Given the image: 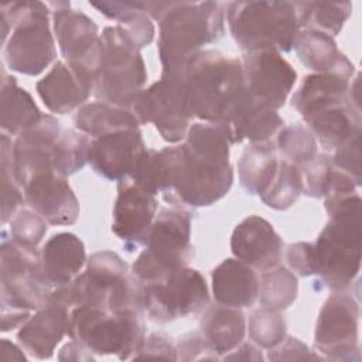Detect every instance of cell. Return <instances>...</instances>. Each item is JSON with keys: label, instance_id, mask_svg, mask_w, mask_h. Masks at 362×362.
<instances>
[{"label": "cell", "instance_id": "cell-32", "mask_svg": "<svg viewBox=\"0 0 362 362\" xmlns=\"http://www.w3.org/2000/svg\"><path fill=\"white\" fill-rule=\"evenodd\" d=\"M260 303L272 310L287 308L297 296V279L284 267L270 269L259 284Z\"/></svg>", "mask_w": 362, "mask_h": 362}, {"label": "cell", "instance_id": "cell-34", "mask_svg": "<svg viewBox=\"0 0 362 362\" xmlns=\"http://www.w3.org/2000/svg\"><path fill=\"white\" fill-rule=\"evenodd\" d=\"M303 189V180L294 164L288 161L280 163L274 178L266 192L262 195V199L266 205L284 209L294 204Z\"/></svg>", "mask_w": 362, "mask_h": 362}, {"label": "cell", "instance_id": "cell-43", "mask_svg": "<svg viewBox=\"0 0 362 362\" xmlns=\"http://www.w3.org/2000/svg\"><path fill=\"white\" fill-rule=\"evenodd\" d=\"M8 177H11V174H8L7 170L1 168V221L3 222L11 218V214L23 201L20 191L10 181Z\"/></svg>", "mask_w": 362, "mask_h": 362}, {"label": "cell", "instance_id": "cell-12", "mask_svg": "<svg viewBox=\"0 0 362 362\" xmlns=\"http://www.w3.org/2000/svg\"><path fill=\"white\" fill-rule=\"evenodd\" d=\"M242 71L250 99L274 110L284 105L297 76L276 49L247 51Z\"/></svg>", "mask_w": 362, "mask_h": 362}, {"label": "cell", "instance_id": "cell-23", "mask_svg": "<svg viewBox=\"0 0 362 362\" xmlns=\"http://www.w3.org/2000/svg\"><path fill=\"white\" fill-rule=\"evenodd\" d=\"M294 48L298 58L310 69L321 74H334L348 79L352 75V64L337 49L334 40L318 30L300 31Z\"/></svg>", "mask_w": 362, "mask_h": 362}, {"label": "cell", "instance_id": "cell-47", "mask_svg": "<svg viewBox=\"0 0 362 362\" xmlns=\"http://www.w3.org/2000/svg\"><path fill=\"white\" fill-rule=\"evenodd\" d=\"M232 354L225 355V359H245V361H262V352L255 348L252 344H245L236 351H230Z\"/></svg>", "mask_w": 362, "mask_h": 362}, {"label": "cell", "instance_id": "cell-10", "mask_svg": "<svg viewBox=\"0 0 362 362\" xmlns=\"http://www.w3.org/2000/svg\"><path fill=\"white\" fill-rule=\"evenodd\" d=\"M206 304L208 288L204 277L197 270L185 266L156 281L141 283L140 305L156 321L165 322L194 314Z\"/></svg>", "mask_w": 362, "mask_h": 362}, {"label": "cell", "instance_id": "cell-31", "mask_svg": "<svg viewBox=\"0 0 362 362\" xmlns=\"http://www.w3.org/2000/svg\"><path fill=\"white\" fill-rule=\"evenodd\" d=\"M90 143L86 134L75 130H68L61 134L51 151L54 171L65 177L81 170L89 160Z\"/></svg>", "mask_w": 362, "mask_h": 362}, {"label": "cell", "instance_id": "cell-42", "mask_svg": "<svg viewBox=\"0 0 362 362\" xmlns=\"http://www.w3.org/2000/svg\"><path fill=\"white\" fill-rule=\"evenodd\" d=\"M287 262L293 270L301 276L314 274V255L313 243H296L288 246Z\"/></svg>", "mask_w": 362, "mask_h": 362}, {"label": "cell", "instance_id": "cell-35", "mask_svg": "<svg viewBox=\"0 0 362 362\" xmlns=\"http://www.w3.org/2000/svg\"><path fill=\"white\" fill-rule=\"evenodd\" d=\"M286 324L281 315L272 308L262 307L249 320V337L263 348H274L283 342Z\"/></svg>", "mask_w": 362, "mask_h": 362}, {"label": "cell", "instance_id": "cell-45", "mask_svg": "<svg viewBox=\"0 0 362 362\" xmlns=\"http://www.w3.org/2000/svg\"><path fill=\"white\" fill-rule=\"evenodd\" d=\"M92 351L86 348L83 344L74 341L66 344L61 352H59V359L61 361H92L93 356L90 354Z\"/></svg>", "mask_w": 362, "mask_h": 362}, {"label": "cell", "instance_id": "cell-48", "mask_svg": "<svg viewBox=\"0 0 362 362\" xmlns=\"http://www.w3.org/2000/svg\"><path fill=\"white\" fill-rule=\"evenodd\" d=\"M1 356L7 361L8 359H18V361L24 359V355L18 351V348L6 339H1Z\"/></svg>", "mask_w": 362, "mask_h": 362}, {"label": "cell", "instance_id": "cell-9", "mask_svg": "<svg viewBox=\"0 0 362 362\" xmlns=\"http://www.w3.org/2000/svg\"><path fill=\"white\" fill-rule=\"evenodd\" d=\"M191 219L178 209H163L151 225L146 249L133 264V274L141 283H151L185 266L191 256Z\"/></svg>", "mask_w": 362, "mask_h": 362}, {"label": "cell", "instance_id": "cell-3", "mask_svg": "<svg viewBox=\"0 0 362 362\" xmlns=\"http://www.w3.org/2000/svg\"><path fill=\"white\" fill-rule=\"evenodd\" d=\"M331 221L313 243L314 274L334 290L349 286L361 263V198L354 194L327 209Z\"/></svg>", "mask_w": 362, "mask_h": 362}, {"label": "cell", "instance_id": "cell-15", "mask_svg": "<svg viewBox=\"0 0 362 362\" xmlns=\"http://www.w3.org/2000/svg\"><path fill=\"white\" fill-rule=\"evenodd\" d=\"M54 27L61 52L68 64L89 71L95 78L100 58V38L93 21L82 13L57 10Z\"/></svg>", "mask_w": 362, "mask_h": 362}, {"label": "cell", "instance_id": "cell-44", "mask_svg": "<svg viewBox=\"0 0 362 362\" xmlns=\"http://www.w3.org/2000/svg\"><path fill=\"white\" fill-rule=\"evenodd\" d=\"M269 358L273 361H281V359L297 361V359H317L318 356L311 354V351H308V348L298 339L288 338L286 342L281 344L280 348L270 351Z\"/></svg>", "mask_w": 362, "mask_h": 362}, {"label": "cell", "instance_id": "cell-46", "mask_svg": "<svg viewBox=\"0 0 362 362\" xmlns=\"http://www.w3.org/2000/svg\"><path fill=\"white\" fill-rule=\"evenodd\" d=\"M28 311L25 310H11V311H3L1 315V329L8 331L14 327L20 325L21 322L28 320Z\"/></svg>", "mask_w": 362, "mask_h": 362}, {"label": "cell", "instance_id": "cell-41", "mask_svg": "<svg viewBox=\"0 0 362 362\" xmlns=\"http://www.w3.org/2000/svg\"><path fill=\"white\" fill-rule=\"evenodd\" d=\"M329 163L325 160V157H320L314 164H311L307 168L305 173V182H303V187L305 185V192L311 197H322L329 174Z\"/></svg>", "mask_w": 362, "mask_h": 362}, {"label": "cell", "instance_id": "cell-40", "mask_svg": "<svg viewBox=\"0 0 362 362\" xmlns=\"http://www.w3.org/2000/svg\"><path fill=\"white\" fill-rule=\"evenodd\" d=\"M133 358L134 359H151V358L177 359V349L163 335L151 334L148 338L143 341L140 349Z\"/></svg>", "mask_w": 362, "mask_h": 362}, {"label": "cell", "instance_id": "cell-29", "mask_svg": "<svg viewBox=\"0 0 362 362\" xmlns=\"http://www.w3.org/2000/svg\"><path fill=\"white\" fill-rule=\"evenodd\" d=\"M75 123L79 130L95 139L120 130L139 129L140 124L137 117L130 112L102 102L82 106L75 116Z\"/></svg>", "mask_w": 362, "mask_h": 362}, {"label": "cell", "instance_id": "cell-25", "mask_svg": "<svg viewBox=\"0 0 362 362\" xmlns=\"http://www.w3.org/2000/svg\"><path fill=\"white\" fill-rule=\"evenodd\" d=\"M325 150L338 148L361 133V116L351 102L329 107L307 119Z\"/></svg>", "mask_w": 362, "mask_h": 362}, {"label": "cell", "instance_id": "cell-19", "mask_svg": "<svg viewBox=\"0 0 362 362\" xmlns=\"http://www.w3.org/2000/svg\"><path fill=\"white\" fill-rule=\"evenodd\" d=\"M230 247L239 260L262 270L274 267L281 256L279 235L259 216H249L235 228Z\"/></svg>", "mask_w": 362, "mask_h": 362}, {"label": "cell", "instance_id": "cell-17", "mask_svg": "<svg viewBox=\"0 0 362 362\" xmlns=\"http://www.w3.org/2000/svg\"><path fill=\"white\" fill-rule=\"evenodd\" d=\"M24 191L28 205L49 223L71 225L78 219V199L65 178L55 171L34 177Z\"/></svg>", "mask_w": 362, "mask_h": 362}, {"label": "cell", "instance_id": "cell-5", "mask_svg": "<svg viewBox=\"0 0 362 362\" xmlns=\"http://www.w3.org/2000/svg\"><path fill=\"white\" fill-rule=\"evenodd\" d=\"M228 21L233 38L247 51H290L300 33L296 3H232Z\"/></svg>", "mask_w": 362, "mask_h": 362}, {"label": "cell", "instance_id": "cell-13", "mask_svg": "<svg viewBox=\"0 0 362 362\" xmlns=\"http://www.w3.org/2000/svg\"><path fill=\"white\" fill-rule=\"evenodd\" d=\"M358 305L349 296H331L322 310L315 328V348L329 359L348 361L358 352Z\"/></svg>", "mask_w": 362, "mask_h": 362}, {"label": "cell", "instance_id": "cell-26", "mask_svg": "<svg viewBox=\"0 0 362 362\" xmlns=\"http://www.w3.org/2000/svg\"><path fill=\"white\" fill-rule=\"evenodd\" d=\"M283 126V120L274 109L263 106L247 96L236 115L226 123L230 143L242 140L264 141Z\"/></svg>", "mask_w": 362, "mask_h": 362}, {"label": "cell", "instance_id": "cell-22", "mask_svg": "<svg viewBox=\"0 0 362 362\" xmlns=\"http://www.w3.org/2000/svg\"><path fill=\"white\" fill-rule=\"evenodd\" d=\"M212 290L221 305L250 307L259 294V281L247 263L226 259L212 273Z\"/></svg>", "mask_w": 362, "mask_h": 362}, {"label": "cell", "instance_id": "cell-37", "mask_svg": "<svg viewBox=\"0 0 362 362\" xmlns=\"http://www.w3.org/2000/svg\"><path fill=\"white\" fill-rule=\"evenodd\" d=\"M10 232L14 243L33 250L45 235L47 223L40 214L21 211L13 218Z\"/></svg>", "mask_w": 362, "mask_h": 362}, {"label": "cell", "instance_id": "cell-39", "mask_svg": "<svg viewBox=\"0 0 362 362\" xmlns=\"http://www.w3.org/2000/svg\"><path fill=\"white\" fill-rule=\"evenodd\" d=\"M177 352L178 358L185 361H197V359H215L216 352L211 348L208 341L202 334H189L178 342Z\"/></svg>", "mask_w": 362, "mask_h": 362}, {"label": "cell", "instance_id": "cell-7", "mask_svg": "<svg viewBox=\"0 0 362 362\" xmlns=\"http://www.w3.org/2000/svg\"><path fill=\"white\" fill-rule=\"evenodd\" d=\"M147 74L139 48L120 27H109L100 37V58L93 81L95 95L117 106L133 105Z\"/></svg>", "mask_w": 362, "mask_h": 362}, {"label": "cell", "instance_id": "cell-21", "mask_svg": "<svg viewBox=\"0 0 362 362\" xmlns=\"http://www.w3.org/2000/svg\"><path fill=\"white\" fill-rule=\"evenodd\" d=\"M69 328L68 307L47 300L38 313L20 329L18 341L24 349L38 359L49 358Z\"/></svg>", "mask_w": 362, "mask_h": 362}, {"label": "cell", "instance_id": "cell-11", "mask_svg": "<svg viewBox=\"0 0 362 362\" xmlns=\"http://www.w3.org/2000/svg\"><path fill=\"white\" fill-rule=\"evenodd\" d=\"M133 109L139 123H154L164 140L170 143L182 140L192 119L182 74H163L158 82L140 92Z\"/></svg>", "mask_w": 362, "mask_h": 362}, {"label": "cell", "instance_id": "cell-38", "mask_svg": "<svg viewBox=\"0 0 362 362\" xmlns=\"http://www.w3.org/2000/svg\"><path fill=\"white\" fill-rule=\"evenodd\" d=\"M334 164L346 173L358 185L361 184V133L338 147Z\"/></svg>", "mask_w": 362, "mask_h": 362}, {"label": "cell", "instance_id": "cell-18", "mask_svg": "<svg viewBox=\"0 0 362 362\" xmlns=\"http://www.w3.org/2000/svg\"><path fill=\"white\" fill-rule=\"evenodd\" d=\"M93 75L71 64L57 62L37 83V90L45 106L55 113H66L81 105L93 89Z\"/></svg>", "mask_w": 362, "mask_h": 362}, {"label": "cell", "instance_id": "cell-2", "mask_svg": "<svg viewBox=\"0 0 362 362\" xmlns=\"http://www.w3.org/2000/svg\"><path fill=\"white\" fill-rule=\"evenodd\" d=\"M182 79L192 117L208 123H229L249 96L240 62L214 49L192 55Z\"/></svg>", "mask_w": 362, "mask_h": 362}, {"label": "cell", "instance_id": "cell-28", "mask_svg": "<svg viewBox=\"0 0 362 362\" xmlns=\"http://www.w3.org/2000/svg\"><path fill=\"white\" fill-rule=\"evenodd\" d=\"M42 119L31 96L17 86L14 78L1 82V127L8 133H23Z\"/></svg>", "mask_w": 362, "mask_h": 362}, {"label": "cell", "instance_id": "cell-6", "mask_svg": "<svg viewBox=\"0 0 362 362\" xmlns=\"http://www.w3.org/2000/svg\"><path fill=\"white\" fill-rule=\"evenodd\" d=\"M68 334L95 354L133 358L144 341V324L139 311L110 313L79 305L69 313Z\"/></svg>", "mask_w": 362, "mask_h": 362}, {"label": "cell", "instance_id": "cell-24", "mask_svg": "<svg viewBox=\"0 0 362 362\" xmlns=\"http://www.w3.org/2000/svg\"><path fill=\"white\" fill-rule=\"evenodd\" d=\"M348 79L334 74H315L304 79L293 96V106L307 120L329 107L346 102Z\"/></svg>", "mask_w": 362, "mask_h": 362}, {"label": "cell", "instance_id": "cell-27", "mask_svg": "<svg viewBox=\"0 0 362 362\" xmlns=\"http://www.w3.org/2000/svg\"><path fill=\"white\" fill-rule=\"evenodd\" d=\"M201 331L216 354H228L243 339V314L233 307H212L201 320Z\"/></svg>", "mask_w": 362, "mask_h": 362}, {"label": "cell", "instance_id": "cell-14", "mask_svg": "<svg viewBox=\"0 0 362 362\" xmlns=\"http://www.w3.org/2000/svg\"><path fill=\"white\" fill-rule=\"evenodd\" d=\"M156 211L157 202L154 195L133 181L120 180L112 230L126 242L127 247H130L129 250H133V246L146 245Z\"/></svg>", "mask_w": 362, "mask_h": 362}, {"label": "cell", "instance_id": "cell-20", "mask_svg": "<svg viewBox=\"0 0 362 362\" xmlns=\"http://www.w3.org/2000/svg\"><path fill=\"white\" fill-rule=\"evenodd\" d=\"M85 247L72 233L54 235L41 250L37 272L48 287H62L72 281L85 263Z\"/></svg>", "mask_w": 362, "mask_h": 362}, {"label": "cell", "instance_id": "cell-33", "mask_svg": "<svg viewBox=\"0 0 362 362\" xmlns=\"http://www.w3.org/2000/svg\"><path fill=\"white\" fill-rule=\"evenodd\" d=\"M298 25H305L314 21L325 34H338L344 21L349 17L352 6L349 3H296ZM296 7V8H297Z\"/></svg>", "mask_w": 362, "mask_h": 362}, {"label": "cell", "instance_id": "cell-8", "mask_svg": "<svg viewBox=\"0 0 362 362\" xmlns=\"http://www.w3.org/2000/svg\"><path fill=\"white\" fill-rule=\"evenodd\" d=\"M7 6L11 13L1 14V24L6 27L16 24V30L6 47V61L17 72L37 75L55 57L47 7L38 1L7 3Z\"/></svg>", "mask_w": 362, "mask_h": 362}, {"label": "cell", "instance_id": "cell-16", "mask_svg": "<svg viewBox=\"0 0 362 362\" xmlns=\"http://www.w3.org/2000/svg\"><path fill=\"white\" fill-rule=\"evenodd\" d=\"M146 150L139 129H127L93 139L88 161L98 174L120 181L132 174Z\"/></svg>", "mask_w": 362, "mask_h": 362}, {"label": "cell", "instance_id": "cell-30", "mask_svg": "<svg viewBox=\"0 0 362 362\" xmlns=\"http://www.w3.org/2000/svg\"><path fill=\"white\" fill-rule=\"evenodd\" d=\"M277 171V160L269 146H252L245 151L239 163L240 182L250 194L266 192Z\"/></svg>", "mask_w": 362, "mask_h": 362}, {"label": "cell", "instance_id": "cell-1", "mask_svg": "<svg viewBox=\"0 0 362 362\" xmlns=\"http://www.w3.org/2000/svg\"><path fill=\"white\" fill-rule=\"evenodd\" d=\"M226 124L195 123L178 146L180 167L174 187L177 198L192 206H206L221 199L230 188L233 171L229 163Z\"/></svg>", "mask_w": 362, "mask_h": 362}, {"label": "cell", "instance_id": "cell-36", "mask_svg": "<svg viewBox=\"0 0 362 362\" xmlns=\"http://www.w3.org/2000/svg\"><path fill=\"white\" fill-rule=\"evenodd\" d=\"M281 153L294 164H307L317 157V141L314 136L298 124L284 127L277 139Z\"/></svg>", "mask_w": 362, "mask_h": 362}, {"label": "cell", "instance_id": "cell-4", "mask_svg": "<svg viewBox=\"0 0 362 362\" xmlns=\"http://www.w3.org/2000/svg\"><path fill=\"white\" fill-rule=\"evenodd\" d=\"M158 52L164 75L182 74L199 48L223 34V13L218 3H171L160 18Z\"/></svg>", "mask_w": 362, "mask_h": 362}]
</instances>
